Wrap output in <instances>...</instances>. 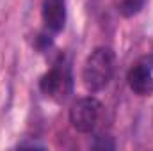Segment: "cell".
I'll return each mask as SVG.
<instances>
[{
  "label": "cell",
  "instance_id": "7a4b0ae2",
  "mask_svg": "<svg viewBox=\"0 0 153 151\" xmlns=\"http://www.w3.org/2000/svg\"><path fill=\"white\" fill-rule=\"evenodd\" d=\"M102 115V103L93 98H80L78 101H75V105L70 110V123L80 133H89L94 130V126L98 124Z\"/></svg>",
  "mask_w": 153,
  "mask_h": 151
},
{
  "label": "cell",
  "instance_id": "3957f363",
  "mask_svg": "<svg viewBox=\"0 0 153 151\" xmlns=\"http://www.w3.org/2000/svg\"><path fill=\"white\" fill-rule=\"evenodd\" d=\"M39 87L43 94L53 100H64L71 91V73L64 64H55L50 71L41 76Z\"/></svg>",
  "mask_w": 153,
  "mask_h": 151
},
{
  "label": "cell",
  "instance_id": "8992f818",
  "mask_svg": "<svg viewBox=\"0 0 153 151\" xmlns=\"http://www.w3.org/2000/svg\"><path fill=\"white\" fill-rule=\"evenodd\" d=\"M146 0H121L119 2V13L123 16H134L144 7Z\"/></svg>",
  "mask_w": 153,
  "mask_h": 151
},
{
  "label": "cell",
  "instance_id": "277c9868",
  "mask_svg": "<svg viewBox=\"0 0 153 151\" xmlns=\"http://www.w3.org/2000/svg\"><path fill=\"white\" fill-rule=\"evenodd\" d=\"M128 85L139 96H148L153 93V64L152 61L143 59L128 71Z\"/></svg>",
  "mask_w": 153,
  "mask_h": 151
},
{
  "label": "cell",
  "instance_id": "6da1fadb",
  "mask_svg": "<svg viewBox=\"0 0 153 151\" xmlns=\"http://www.w3.org/2000/svg\"><path fill=\"white\" fill-rule=\"evenodd\" d=\"M116 70V55L107 46H100L93 50L82 68V82L87 91L96 93L102 91L114 75Z\"/></svg>",
  "mask_w": 153,
  "mask_h": 151
},
{
  "label": "cell",
  "instance_id": "5b68a950",
  "mask_svg": "<svg viewBox=\"0 0 153 151\" xmlns=\"http://www.w3.org/2000/svg\"><path fill=\"white\" fill-rule=\"evenodd\" d=\"M43 21L48 30L61 32L66 23V0H45Z\"/></svg>",
  "mask_w": 153,
  "mask_h": 151
}]
</instances>
